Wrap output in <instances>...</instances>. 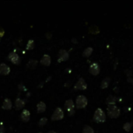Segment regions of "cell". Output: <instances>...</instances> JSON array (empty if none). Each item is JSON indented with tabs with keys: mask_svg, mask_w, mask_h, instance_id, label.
Returning <instances> with one entry per match:
<instances>
[{
	"mask_svg": "<svg viewBox=\"0 0 133 133\" xmlns=\"http://www.w3.org/2000/svg\"><path fill=\"white\" fill-rule=\"evenodd\" d=\"M94 121L97 123H103L106 121V114L104 111L101 108H97L95 110L94 117H93Z\"/></svg>",
	"mask_w": 133,
	"mask_h": 133,
	"instance_id": "cell-1",
	"label": "cell"
},
{
	"mask_svg": "<svg viewBox=\"0 0 133 133\" xmlns=\"http://www.w3.org/2000/svg\"><path fill=\"white\" fill-rule=\"evenodd\" d=\"M107 111L110 118H117L121 114V110L115 105H108Z\"/></svg>",
	"mask_w": 133,
	"mask_h": 133,
	"instance_id": "cell-2",
	"label": "cell"
},
{
	"mask_svg": "<svg viewBox=\"0 0 133 133\" xmlns=\"http://www.w3.org/2000/svg\"><path fill=\"white\" fill-rule=\"evenodd\" d=\"M88 101L87 98L83 95H79L76 97V107L77 109H83L85 108L87 106Z\"/></svg>",
	"mask_w": 133,
	"mask_h": 133,
	"instance_id": "cell-3",
	"label": "cell"
},
{
	"mask_svg": "<svg viewBox=\"0 0 133 133\" xmlns=\"http://www.w3.org/2000/svg\"><path fill=\"white\" fill-rule=\"evenodd\" d=\"M65 108L69 116H73L75 114V104L72 99H69L65 102Z\"/></svg>",
	"mask_w": 133,
	"mask_h": 133,
	"instance_id": "cell-4",
	"label": "cell"
},
{
	"mask_svg": "<svg viewBox=\"0 0 133 133\" xmlns=\"http://www.w3.org/2000/svg\"><path fill=\"white\" fill-rule=\"evenodd\" d=\"M64 111L61 108H57L54 110L52 115L51 117V121H60L64 118Z\"/></svg>",
	"mask_w": 133,
	"mask_h": 133,
	"instance_id": "cell-5",
	"label": "cell"
},
{
	"mask_svg": "<svg viewBox=\"0 0 133 133\" xmlns=\"http://www.w3.org/2000/svg\"><path fill=\"white\" fill-rule=\"evenodd\" d=\"M87 88V83L83 78H79L77 83L74 86V90H85Z\"/></svg>",
	"mask_w": 133,
	"mask_h": 133,
	"instance_id": "cell-6",
	"label": "cell"
},
{
	"mask_svg": "<svg viewBox=\"0 0 133 133\" xmlns=\"http://www.w3.org/2000/svg\"><path fill=\"white\" fill-rule=\"evenodd\" d=\"M69 58V54L66 50L65 49H61L59 51L58 55V62L61 63L62 62L67 61Z\"/></svg>",
	"mask_w": 133,
	"mask_h": 133,
	"instance_id": "cell-7",
	"label": "cell"
},
{
	"mask_svg": "<svg viewBox=\"0 0 133 133\" xmlns=\"http://www.w3.org/2000/svg\"><path fill=\"white\" fill-rule=\"evenodd\" d=\"M8 58L9 60L12 62L14 65H20V58L18 55V54H16V52H10L8 55Z\"/></svg>",
	"mask_w": 133,
	"mask_h": 133,
	"instance_id": "cell-8",
	"label": "cell"
},
{
	"mask_svg": "<svg viewBox=\"0 0 133 133\" xmlns=\"http://www.w3.org/2000/svg\"><path fill=\"white\" fill-rule=\"evenodd\" d=\"M89 72H90V73L92 74L93 76H97L100 73V72H101L100 65L97 63V62L92 63L90 66V69H89Z\"/></svg>",
	"mask_w": 133,
	"mask_h": 133,
	"instance_id": "cell-9",
	"label": "cell"
},
{
	"mask_svg": "<svg viewBox=\"0 0 133 133\" xmlns=\"http://www.w3.org/2000/svg\"><path fill=\"white\" fill-rule=\"evenodd\" d=\"M11 69L8 65L5 63L0 64V75L2 76H7L10 73Z\"/></svg>",
	"mask_w": 133,
	"mask_h": 133,
	"instance_id": "cell-10",
	"label": "cell"
},
{
	"mask_svg": "<svg viewBox=\"0 0 133 133\" xmlns=\"http://www.w3.org/2000/svg\"><path fill=\"white\" fill-rule=\"evenodd\" d=\"M20 119L23 122H28L31 119V112L27 109L23 110V111L20 114Z\"/></svg>",
	"mask_w": 133,
	"mask_h": 133,
	"instance_id": "cell-11",
	"label": "cell"
},
{
	"mask_svg": "<svg viewBox=\"0 0 133 133\" xmlns=\"http://www.w3.org/2000/svg\"><path fill=\"white\" fill-rule=\"evenodd\" d=\"M40 64L44 65V66H49L51 65V57H50V55H44L41 59H40Z\"/></svg>",
	"mask_w": 133,
	"mask_h": 133,
	"instance_id": "cell-12",
	"label": "cell"
},
{
	"mask_svg": "<svg viewBox=\"0 0 133 133\" xmlns=\"http://www.w3.org/2000/svg\"><path fill=\"white\" fill-rule=\"evenodd\" d=\"M2 108L4 110H11L13 108V103L9 98H6L4 100V101H3L2 105Z\"/></svg>",
	"mask_w": 133,
	"mask_h": 133,
	"instance_id": "cell-13",
	"label": "cell"
},
{
	"mask_svg": "<svg viewBox=\"0 0 133 133\" xmlns=\"http://www.w3.org/2000/svg\"><path fill=\"white\" fill-rule=\"evenodd\" d=\"M25 106V101L20 98H16L15 101V108L16 110L22 109Z\"/></svg>",
	"mask_w": 133,
	"mask_h": 133,
	"instance_id": "cell-14",
	"label": "cell"
},
{
	"mask_svg": "<svg viewBox=\"0 0 133 133\" xmlns=\"http://www.w3.org/2000/svg\"><path fill=\"white\" fill-rule=\"evenodd\" d=\"M47 106L45 104V103L43 101H40L38 104H37V111L38 113H44L46 110Z\"/></svg>",
	"mask_w": 133,
	"mask_h": 133,
	"instance_id": "cell-15",
	"label": "cell"
},
{
	"mask_svg": "<svg viewBox=\"0 0 133 133\" xmlns=\"http://www.w3.org/2000/svg\"><path fill=\"white\" fill-rule=\"evenodd\" d=\"M117 97H115V96H112L110 95L109 97L107 98L106 100V103L108 105H115L116 102L117 101Z\"/></svg>",
	"mask_w": 133,
	"mask_h": 133,
	"instance_id": "cell-16",
	"label": "cell"
},
{
	"mask_svg": "<svg viewBox=\"0 0 133 133\" xmlns=\"http://www.w3.org/2000/svg\"><path fill=\"white\" fill-rule=\"evenodd\" d=\"M110 83V78H108V77H106V78H104L103 80H102V82L101 83V89H106V88H108V86H109V84Z\"/></svg>",
	"mask_w": 133,
	"mask_h": 133,
	"instance_id": "cell-17",
	"label": "cell"
},
{
	"mask_svg": "<svg viewBox=\"0 0 133 133\" xmlns=\"http://www.w3.org/2000/svg\"><path fill=\"white\" fill-rule=\"evenodd\" d=\"M93 47H86V49L84 50V51L83 52V56L84 58H88V57H90L91 54L93 53Z\"/></svg>",
	"mask_w": 133,
	"mask_h": 133,
	"instance_id": "cell-18",
	"label": "cell"
},
{
	"mask_svg": "<svg viewBox=\"0 0 133 133\" xmlns=\"http://www.w3.org/2000/svg\"><path fill=\"white\" fill-rule=\"evenodd\" d=\"M34 40L32 39L29 40L27 44V46H26V49L27 51H30V50L34 49Z\"/></svg>",
	"mask_w": 133,
	"mask_h": 133,
	"instance_id": "cell-19",
	"label": "cell"
},
{
	"mask_svg": "<svg viewBox=\"0 0 133 133\" xmlns=\"http://www.w3.org/2000/svg\"><path fill=\"white\" fill-rule=\"evenodd\" d=\"M133 126V122L132 121V122H126L125 123L124 125H123V129L125 131V132H130V130L132 129Z\"/></svg>",
	"mask_w": 133,
	"mask_h": 133,
	"instance_id": "cell-20",
	"label": "cell"
},
{
	"mask_svg": "<svg viewBox=\"0 0 133 133\" xmlns=\"http://www.w3.org/2000/svg\"><path fill=\"white\" fill-rule=\"evenodd\" d=\"M38 65V61L37 60H34V59H32V60H30L28 64H27V67H29L30 69H35L36 66Z\"/></svg>",
	"mask_w": 133,
	"mask_h": 133,
	"instance_id": "cell-21",
	"label": "cell"
},
{
	"mask_svg": "<svg viewBox=\"0 0 133 133\" xmlns=\"http://www.w3.org/2000/svg\"><path fill=\"white\" fill-rule=\"evenodd\" d=\"M83 133H94V130L89 125H85L83 129Z\"/></svg>",
	"mask_w": 133,
	"mask_h": 133,
	"instance_id": "cell-22",
	"label": "cell"
},
{
	"mask_svg": "<svg viewBox=\"0 0 133 133\" xmlns=\"http://www.w3.org/2000/svg\"><path fill=\"white\" fill-rule=\"evenodd\" d=\"M47 117H41L38 121V125L40 127H43L47 124Z\"/></svg>",
	"mask_w": 133,
	"mask_h": 133,
	"instance_id": "cell-23",
	"label": "cell"
},
{
	"mask_svg": "<svg viewBox=\"0 0 133 133\" xmlns=\"http://www.w3.org/2000/svg\"><path fill=\"white\" fill-rule=\"evenodd\" d=\"M90 32L91 33V34H98L99 33V31H100V30H99V28L97 27V26H92V27L90 28Z\"/></svg>",
	"mask_w": 133,
	"mask_h": 133,
	"instance_id": "cell-24",
	"label": "cell"
},
{
	"mask_svg": "<svg viewBox=\"0 0 133 133\" xmlns=\"http://www.w3.org/2000/svg\"><path fill=\"white\" fill-rule=\"evenodd\" d=\"M5 132H6L5 127L3 126L2 123H1V125H0V133H5Z\"/></svg>",
	"mask_w": 133,
	"mask_h": 133,
	"instance_id": "cell-25",
	"label": "cell"
},
{
	"mask_svg": "<svg viewBox=\"0 0 133 133\" xmlns=\"http://www.w3.org/2000/svg\"><path fill=\"white\" fill-rule=\"evenodd\" d=\"M18 88H19L20 90H26L25 86H23V85H22V84H20L19 86H18Z\"/></svg>",
	"mask_w": 133,
	"mask_h": 133,
	"instance_id": "cell-26",
	"label": "cell"
},
{
	"mask_svg": "<svg viewBox=\"0 0 133 133\" xmlns=\"http://www.w3.org/2000/svg\"><path fill=\"white\" fill-rule=\"evenodd\" d=\"M128 83H133V79L128 78Z\"/></svg>",
	"mask_w": 133,
	"mask_h": 133,
	"instance_id": "cell-27",
	"label": "cell"
},
{
	"mask_svg": "<svg viewBox=\"0 0 133 133\" xmlns=\"http://www.w3.org/2000/svg\"><path fill=\"white\" fill-rule=\"evenodd\" d=\"M47 133H58V132H56L55 131H53V130H51V131H49Z\"/></svg>",
	"mask_w": 133,
	"mask_h": 133,
	"instance_id": "cell-28",
	"label": "cell"
},
{
	"mask_svg": "<svg viewBox=\"0 0 133 133\" xmlns=\"http://www.w3.org/2000/svg\"><path fill=\"white\" fill-rule=\"evenodd\" d=\"M38 133H42V132H38Z\"/></svg>",
	"mask_w": 133,
	"mask_h": 133,
	"instance_id": "cell-29",
	"label": "cell"
}]
</instances>
